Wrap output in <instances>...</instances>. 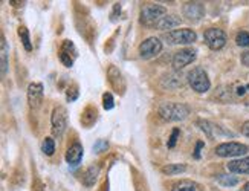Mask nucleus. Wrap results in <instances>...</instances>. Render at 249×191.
<instances>
[{
  "mask_svg": "<svg viewBox=\"0 0 249 191\" xmlns=\"http://www.w3.org/2000/svg\"><path fill=\"white\" fill-rule=\"evenodd\" d=\"M158 113L165 121H182L190 115V107L180 103H164L159 105Z\"/></svg>",
  "mask_w": 249,
  "mask_h": 191,
  "instance_id": "obj_1",
  "label": "nucleus"
},
{
  "mask_svg": "<svg viewBox=\"0 0 249 191\" xmlns=\"http://www.w3.org/2000/svg\"><path fill=\"white\" fill-rule=\"evenodd\" d=\"M164 16H167L165 6H160L156 3H147L141 9V23L145 26H156V23Z\"/></svg>",
  "mask_w": 249,
  "mask_h": 191,
  "instance_id": "obj_2",
  "label": "nucleus"
},
{
  "mask_svg": "<svg viewBox=\"0 0 249 191\" xmlns=\"http://www.w3.org/2000/svg\"><path fill=\"white\" fill-rule=\"evenodd\" d=\"M188 83L193 87V90H196L199 93H205L208 92L211 87V83L208 78V73L205 72L202 68H194L190 73H188Z\"/></svg>",
  "mask_w": 249,
  "mask_h": 191,
  "instance_id": "obj_3",
  "label": "nucleus"
},
{
  "mask_svg": "<svg viewBox=\"0 0 249 191\" xmlns=\"http://www.w3.org/2000/svg\"><path fill=\"white\" fill-rule=\"evenodd\" d=\"M197 38L196 33L193 29L183 28V29H175L165 34V40L170 41L171 45H191Z\"/></svg>",
  "mask_w": 249,
  "mask_h": 191,
  "instance_id": "obj_4",
  "label": "nucleus"
},
{
  "mask_svg": "<svg viewBox=\"0 0 249 191\" xmlns=\"http://www.w3.org/2000/svg\"><path fill=\"white\" fill-rule=\"evenodd\" d=\"M51 122H52L53 136L61 138L64 130H66V127H68V112L63 105H58V107L53 109L52 116H51Z\"/></svg>",
  "mask_w": 249,
  "mask_h": 191,
  "instance_id": "obj_5",
  "label": "nucleus"
},
{
  "mask_svg": "<svg viewBox=\"0 0 249 191\" xmlns=\"http://www.w3.org/2000/svg\"><path fill=\"white\" fill-rule=\"evenodd\" d=\"M203 40H205V43L208 45L210 49L219 51L226 45V34L219 28H210V29L205 31Z\"/></svg>",
  "mask_w": 249,
  "mask_h": 191,
  "instance_id": "obj_6",
  "label": "nucleus"
},
{
  "mask_svg": "<svg viewBox=\"0 0 249 191\" xmlns=\"http://www.w3.org/2000/svg\"><path fill=\"white\" fill-rule=\"evenodd\" d=\"M215 153L222 157H234V156H243L248 153V147L239 142H225L215 147Z\"/></svg>",
  "mask_w": 249,
  "mask_h": 191,
  "instance_id": "obj_7",
  "label": "nucleus"
},
{
  "mask_svg": "<svg viewBox=\"0 0 249 191\" xmlns=\"http://www.w3.org/2000/svg\"><path fill=\"white\" fill-rule=\"evenodd\" d=\"M160 51H162V43H160V40L156 37H150L139 45V55L145 60L156 57Z\"/></svg>",
  "mask_w": 249,
  "mask_h": 191,
  "instance_id": "obj_8",
  "label": "nucleus"
},
{
  "mask_svg": "<svg viewBox=\"0 0 249 191\" xmlns=\"http://www.w3.org/2000/svg\"><path fill=\"white\" fill-rule=\"evenodd\" d=\"M77 55H78V52H77V48H75V45L72 43L71 40H64L63 43H61V46H60V52H58L60 61L66 68H72Z\"/></svg>",
  "mask_w": 249,
  "mask_h": 191,
  "instance_id": "obj_9",
  "label": "nucleus"
},
{
  "mask_svg": "<svg viewBox=\"0 0 249 191\" xmlns=\"http://www.w3.org/2000/svg\"><path fill=\"white\" fill-rule=\"evenodd\" d=\"M197 57V51L196 49H180L179 52H176L175 55H173V60H171V65L175 69H182L196 60Z\"/></svg>",
  "mask_w": 249,
  "mask_h": 191,
  "instance_id": "obj_10",
  "label": "nucleus"
},
{
  "mask_svg": "<svg viewBox=\"0 0 249 191\" xmlns=\"http://www.w3.org/2000/svg\"><path fill=\"white\" fill-rule=\"evenodd\" d=\"M43 101V84L31 83L28 87V103L32 110H37Z\"/></svg>",
  "mask_w": 249,
  "mask_h": 191,
  "instance_id": "obj_11",
  "label": "nucleus"
},
{
  "mask_svg": "<svg viewBox=\"0 0 249 191\" xmlns=\"http://www.w3.org/2000/svg\"><path fill=\"white\" fill-rule=\"evenodd\" d=\"M107 80H109L113 90H116L120 95H123L125 92V80L123 78V73L116 66L109 68V70H107Z\"/></svg>",
  "mask_w": 249,
  "mask_h": 191,
  "instance_id": "obj_12",
  "label": "nucleus"
},
{
  "mask_svg": "<svg viewBox=\"0 0 249 191\" xmlns=\"http://www.w3.org/2000/svg\"><path fill=\"white\" fill-rule=\"evenodd\" d=\"M183 16H185L190 22H199V20L205 16V8L200 2H188L183 5Z\"/></svg>",
  "mask_w": 249,
  "mask_h": 191,
  "instance_id": "obj_13",
  "label": "nucleus"
},
{
  "mask_svg": "<svg viewBox=\"0 0 249 191\" xmlns=\"http://www.w3.org/2000/svg\"><path fill=\"white\" fill-rule=\"evenodd\" d=\"M83 145L80 142H73L69 148H68V152H66V162L71 165V167H77L80 162H81V159H83Z\"/></svg>",
  "mask_w": 249,
  "mask_h": 191,
  "instance_id": "obj_14",
  "label": "nucleus"
},
{
  "mask_svg": "<svg viewBox=\"0 0 249 191\" xmlns=\"http://www.w3.org/2000/svg\"><path fill=\"white\" fill-rule=\"evenodd\" d=\"M197 124L200 125V130H202L205 135H207L208 138H215V136H219V135L232 136V133L223 130L222 127L215 125V124H213V122H210V121H203V120H200V121H197Z\"/></svg>",
  "mask_w": 249,
  "mask_h": 191,
  "instance_id": "obj_15",
  "label": "nucleus"
},
{
  "mask_svg": "<svg viewBox=\"0 0 249 191\" xmlns=\"http://www.w3.org/2000/svg\"><path fill=\"white\" fill-rule=\"evenodd\" d=\"M226 167H228V170L231 173L249 174V156L243 157V159H235V161H231Z\"/></svg>",
  "mask_w": 249,
  "mask_h": 191,
  "instance_id": "obj_16",
  "label": "nucleus"
},
{
  "mask_svg": "<svg viewBox=\"0 0 249 191\" xmlns=\"http://www.w3.org/2000/svg\"><path fill=\"white\" fill-rule=\"evenodd\" d=\"M180 25V17L178 16H164L159 22L156 23L155 28H158L159 31H165V29H173Z\"/></svg>",
  "mask_w": 249,
  "mask_h": 191,
  "instance_id": "obj_17",
  "label": "nucleus"
},
{
  "mask_svg": "<svg viewBox=\"0 0 249 191\" xmlns=\"http://www.w3.org/2000/svg\"><path fill=\"white\" fill-rule=\"evenodd\" d=\"M98 173H100V167H89L86 170V173L83 174V184L86 187H92L95 184L96 177H98Z\"/></svg>",
  "mask_w": 249,
  "mask_h": 191,
  "instance_id": "obj_18",
  "label": "nucleus"
},
{
  "mask_svg": "<svg viewBox=\"0 0 249 191\" xmlns=\"http://www.w3.org/2000/svg\"><path fill=\"white\" fill-rule=\"evenodd\" d=\"M8 43L5 40V35H2V48H0V66H2V77H5L6 69H8Z\"/></svg>",
  "mask_w": 249,
  "mask_h": 191,
  "instance_id": "obj_19",
  "label": "nucleus"
},
{
  "mask_svg": "<svg viewBox=\"0 0 249 191\" xmlns=\"http://www.w3.org/2000/svg\"><path fill=\"white\" fill-rule=\"evenodd\" d=\"M171 191H200V187L193 180H180V182L173 185Z\"/></svg>",
  "mask_w": 249,
  "mask_h": 191,
  "instance_id": "obj_20",
  "label": "nucleus"
},
{
  "mask_svg": "<svg viewBox=\"0 0 249 191\" xmlns=\"http://www.w3.org/2000/svg\"><path fill=\"white\" fill-rule=\"evenodd\" d=\"M96 115H98V112H96V109H95V107H92V105H89V107H86V110L83 112L81 122H83L86 127H90V125L96 121Z\"/></svg>",
  "mask_w": 249,
  "mask_h": 191,
  "instance_id": "obj_21",
  "label": "nucleus"
},
{
  "mask_svg": "<svg viewBox=\"0 0 249 191\" xmlns=\"http://www.w3.org/2000/svg\"><path fill=\"white\" fill-rule=\"evenodd\" d=\"M187 170V167L183 164H168L165 167H162V173L164 174H179V173H183Z\"/></svg>",
  "mask_w": 249,
  "mask_h": 191,
  "instance_id": "obj_22",
  "label": "nucleus"
},
{
  "mask_svg": "<svg viewBox=\"0 0 249 191\" xmlns=\"http://www.w3.org/2000/svg\"><path fill=\"white\" fill-rule=\"evenodd\" d=\"M18 37L21 40V43H23L25 49L28 52H31L32 51V45H31V38H29V31L25 26H20L18 28Z\"/></svg>",
  "mask_w": 249,
  "mask_h": 191,
  "instance_id": "obj_23",
  "label": "nucleus"
},
{
  "mask_svg": "<svg viewBox=\"0 0 249 191\" xmlns=\"http://www.w3.org/2000/svg\"><path fill=\"white\" fill-rule=\"evenodd\" d=\"M215 179H217V182L223 187H234L239 184V179L231 174H219Z\"/></svg>",
  "mask_w": 249,
  "mask_h": 191,
  "instance_id": "obj_24",
  "label": "nucleus"
},
{
  "mask_svg": "<svg viewBox=\"0 0 249 191\" xmlns=\"http://www.w3.org/2000/svg\"><path fill=\"white\" fill-rule=\"evenodd\" d=\"M41 152L45 153L46 156H52L53 155V152H55V142H53L52 138H46V139L43 141Z\"/></svg>",
  "mask_w": 249,
  "mask_h": 191,
  "instance_id": "obj_25",
  "label": "nucleus"
},
{
  "mask_svg": "<svg viewBox=\"0 0 249 191\" xmlns=\"http://www.w3.org/2000/svg\"><path fill=\"white\" fill-rule=\"evenodd\" d=\"M113 105H115V101H113L112 93L106 92V93L103 95V107H104L106 110H112V109H113Z\"/></svg>",
  "mask_w": 249,
  "mask_h": 191,
  "instance_id": "obj_26",
  "label": "nucleus"
},
{
  "mask_svg": "<svg viewBox=\"0 0 249 191\" xmlns=\"http://www.w3.org/2000/svg\"><path fill=\"white\" fill-rule=\"evenodd\" d=\"M235 41H237V45L242 46V48L249 46V34H248V33H245V31H242V33L237 34Z\"/></svg>",
  "mask_w": 249,
  "mask_h": 191,
  "instance_id": "obj_27",
  "label": "nucleus"
},
{
  "mask_svg": "<svg viewBox=\"0 0 249 191\" xmlns=\"http://www.w3.org/2000/svg\"><path fill=\"white\" fill-rule=\"evenodd\" d=\"M107 148H109V144H107V141L98 139V141L95 142V145H93V152L95 153H101V152H106Z\"/></svg>",
  "mask_w": 249,
  "mask_h": 191,
  "instance_id": "obj_28",
  "label": "nucleus"
},
{
  "mask_svg": "<svg viewBox=\"0 0 249 191\" xmlns=\"http://www.w3.org/2000/svg\"><path fill=\"white\" fill-rule=\"evenodd\" d=\"M78 95H80L78 87L73 84L72 87H69V89H68V92H66V98H68V101H75V100L78 98Z\"/></svg>",
  "mask_w": 249,
  "mask_h": 191,
  "instance_id": "obj_29",
  "label": "nucleus"
},
{
  "mask_svg": "<svg viewBox=\"0 0 249 191\" xmlns=\"http://www.w3.org/2000/svg\"><path fill=\"white\" fill-rule=\"evenodd\" d=\"M179 135H180V130L179 129H175L173 130V133H171V136H170V139H168V148H173L176 145V142H178V139H179Z\"/></svg>",
  "mask_w": 249,
  "mask_h": 191,
  "instance_id": "obj_30",
  "label": "nucleus"
},
{
  "mask_svg": "<svg viewBox=\"0 0 249 191\" xmlns=\"http://www.w3.org/2000/svg\"><path fill=\"white\" fill-rule=\"evenodd\" d=\"M202 147H203V142L199 141V142L196 144V150H194V157H196V159L200 157V150H202Z\"/></svg>",
  "mask_w": 249,
  "mask_h": 191,
  "instance_id": "obj_31",
  "label": "nucleus"
},
{
  "mask_svg": "<svg viewBox=\"0 0 249 191\" xmlns=\"http://www.w3.org/2000/svg\"><path fill=\"white\" fill-rule=\"evenodd\" d=\"M118 13H121V5H120V3H115V6H113V13H112V20H116V18H118V17H116Z\"/></svg>",
  "mask_w": 249,
  "mask_h": 191,
  "instance_id": "obj_32",
  "label": "nucleus"
},
{
  "mask_svg": "<svg viewBox=\"0 0 249 191\" xmlns=\"http://www.w3.org/2000/svg\"><path fill=\"white\" fill-rule=\"evenodd\" d=\"M242 133H243L245 136L249 138V121H246V122L242 125Z\"/></svg>",
  "mask_w": 249,
  "mask_h": 191,
  "instance_id": "obj_33",
  "label": "nucleus"
},
{
  "mask_svg": "<svg viewBox=\"0 0 249 191\" xmlns=\"http://www.w3.org/2000/svg\"><path fill=\"white\" fill-rule=\"evenodd\" d=\"M242 63L245 66H248L249 68V51L248 52H245V54L242 55Z\"/></svg>",
  "mask_w": 249,
  "mask_h": 191,
  "instance_id": "obj_34",
  "label": "nucleus"
},
{
  "mask_svg": "<svg viewBox=\"0 0 249 191\" xmlns=\"http://www.w3.org/2000/svg\"><path fill=\"white\" fill-rule=\"evenodd\" d=\"M36 191H45V190H43V185H41L40 182L36 184Z\"/></svg>",
  "mask_w": 249,
  "mask_h": 191,
  "instance_id": "obj_35",
  "label": "nucleus"
},
{
  "mask_svg": "<svg viewBox=\"0 0 249 191\" xmlns=\"http://www.w3.org/2000/svg\"><path fill=\"white\" fill-rule=\"evenodd\" d=\"M246 90H245V87H239V92H237V93H239V95H243Z\"/></svg>",
  "mask_w": 249,
  "mask_h": 191,
  "instance_id": "obj_36",
  "label": "nucleus"
},
{
  "mask_svg": "<svg viewBox=\"0 0 249 191\" xmlns=\"http://www.w3.org/2000/svg\"><path fill=\"white\" fill-rule=\"evenodd\" d=\"M14 6H23V3H20V2H11Z\"/></svg>",
  "mask_w": 249,
  "mask_h": 191,
  "instance_id": "obj_37",
  "label": "nucleus"
},
{
  "mask_svg": "<svg viewBox=\"0 0 249 191\" xmlns=\"http://www.w3.org/2000/svg\"><path fill=\"white\" fill-rule=\"evenodd\" d=\"M243 190H245V191H249V182H246V184H245Z\"/></svg>",
  "mask_w": 249,
  "mask_h": 191,
  "instance_id": "obj_38",
  "label": "nucleus"
}]
</instances>
